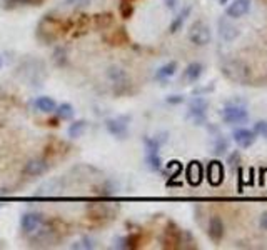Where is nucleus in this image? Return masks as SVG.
<instances>
[{
	"mask_svg": "<svg viewBox=\"0 0 267 250\" xmlns=\"http://www.w3.org/2000/svg\"><path fill=\"white\" fill-rule=\"evenodd\" d=\"M92 0H66L67 5L70 7H82V5H87V3H90Z\"/></svg>",
	"mask_w": 267,
	"mask_h": 250,
	"instance_id": "72a5a7b5",
	"label": "nucleus"
},
{
	"mask_svg": "<svg viewBox=\"0 0 267 250\" xmlns=\"http://www.w3.org/2000/svg\"><path fill=\"white\" fill-rule=\"evenodd\" d=\"M225 2H229V0H221V3H222V5H224Z\"/></svg>",
	"mask_w": 267,
	"mask_h": 250,
	"instance_id": "58836bf2",
	"label": "nucleus"
},
{
	"mask_svg": "<svg viewBox=\"0 0 267 250\" xmlns=\"http://www.w3.org/2000/svg\"><path fill=\"white\" fill-rule=\"evenodd\" d=\"M0 67H2V59H0Z\"/></svg>",
	"mask_w": 267,
	"mask_h": 250,
	"instance_id": "ea45409f",
	"label": "nucleus"
},
{
	"mask_svg": "<svg viewBox=\"0 0 267 250\" xmlns=\"http://www.w3.org/2000/svg\"><path fill=\"white\" fill-rule=\"evenodd\" d=\"M254 132H256V135H262L264 137L266 135V132H267V122L266 120H259V122L254 124Z\"/></svg>",
	"mask_w": 267,
	"mask_h": 250,
	"instance_id": "473e14b6",
	"label": "nucleus"
},
{
	"mask_svg": "<svg viewBox=\"0 0 267 250\" xmlns=\"http://www.w3.org/2000/svg\"><path fill=\"white\" fill-rule=\"evenodd\" d=\"M219 35L224 40H234L239 35V30L234 23H230L227 19H221L219 20Z\"/></svg>",
	"mask_w": 267,
	"mask_h": 250,
	"instance_id": "f3484780",
	"label": "nucleus"
},
{
	"mask_svg": "<svg viewBox=\"0 0 267 250\" xmlns=\"http://www.w3.org/2000/svg\"><path fill=\"white\" fill-rule=\"evenodd\" d=\"M92 20H94L95 27L105 29V27H109L112 22H114V17H112V14H99V15H94Z\"/></svg>",
	"mask_w": 267,
	"mask_h": 250,
	"instance_id": "cd10ccee",
	"label": "nucleus"
},
{
	"mask_svg": "<svg viewBox=\"0 0 267 250\" xmlns=\"http://www.w3.org/2000/svg\"><path fill=\"white\" fill-rule=\"evenodd\" d=\"M202 70H204L202 63H199V62H192V63H189L187 68H185L184 75H185V79H187L189 82H196V80H199V79H200Z\"/></svg>",
	"mask_w": 267,
	"mask_h": 250,
	"instance_id": "aec40b11",
	"label": "nucleus"
},
{
	"mask_svg": "<svg viewBox=\"0 0 267 250\" xmlns=\"http://www.w3.org/2000/svg\"><path fill=\"white\" fill-rule=\"evenodd\" d=\"M241 160H242V157H241V152L239 150H234L232 154L227 157V164H229L230 168L239 167V165H241Z\"/></svg>",
	"mask_w": 267,
	"mask_h": 250,
	"instance_id": "2f4dec72",
	"label": "nucleus"
},
{
	"mask_svg": "<svg viewBox=\"0 0 267 250\" xmlns=\"http://www.w3.org/2000/svg\"><path fill=\"white\" fill-rule=\"evenodd\" d=\"M227 150H229V140L225 139L224 135H217L216 140H214V150L212 152L217 157H221V155L227 154Z\"/></svg>",
	"mask_w": 267,
	"mask_h": 250,
	"instance_id": "5701e85b",
	"label": "nucleus"
},
{
	"mask_svg": "<svg viewBox=\"0 0 267 250\" xmlns=\"http://www.w3.org/2000/svg\"><path fill=\"white\" fill-rule=\"evenodd\" d=\"M182 170H184V167H182L179 160H171V162L165 165V173L169 175V179H177L182 173Z\"/></svg>",
	"mask_w": 267,
	"mask_h": 250,
	"instance_id": "a878e982",
	"label": "nucleus"
},
{
	"mask_svg": "<svg viewBox=\"0 0 267 250\" xmlns=\"http://www.w3.org/2000/svg\"><path fill=\"white\" fill-rule=\"evenodd\" d=\"M52 185H54V180H52V184H50V182L45 184V187H47V188H50ZM55 192H59L57 188H52V190H44V187H40V188H39V193H55Z\"/></svg>",
	"mask_w": 267,
	"mask_h": 250,
	"instance_id": "c9c22d12",
	"label": "nucleus"
},
{
	"mask_svg": "<svg viewBox=\"0 0 267 250\" xmlns=\"http://www.w3.org/2000/svg\"><path fill=\"white\" fill-rule=\"evenodd\" d=\"M34 105L39 112H44V114H52V112H55V108H57L55 100L52 99V97H45V95L35 99Z\"/></svg>",
	"mask_w": 267,
	"mask_h": 250,
	"instance_id": "a211bd4d",
	"label": "nucleus"
},
{
	"mask_svg": "<svg viewBox=\"0 0 267 250\" xmlns=\"http://www.w3.org/2000/svg\"><path fill=\"white\" fill-rule=\"evenodd\" d=\"M182 230L174 222H169L162 235V247L164 249H179L180 247Z\"/></svg>",
	"mask_w": 267,
	"mask_h": 250,
	"instance_id": "6e6552de",
	"label": "nucleus"
},
{
	"mask_svg": "<svg viewBox=\"0 0 267 250\" xmlns=\"http://www.w3.org/2000/svg\"><path fill=\"white\" fill-rule=\"evenodd\" d=\"M115 212H117V208L111 207V205H107V204H102V205L95 204V205H92L90 210H89L90 219H95V220H104V219L111 220L112 217L115 215Z\"/></svg>",
	"mask_w": 267,
	"mask_h": 250,
	"instance_id": "2eb2a0df",
	"label": "nucleus"
},
{
	"mask_svg": "<svg viewBox=\"0 0 267 250\" xmlns=\"http://www.w3.org/2000/svg\"><path fill=\"white\" fill-rule=\"evenodd\" d=\"M176 72H177V62H167L165 65L157 68L156 80H165V79L172 77V75H176Z\"/></svg>",
	"mask_w": 267,
	"mask_h": 250,
	"instance_id": "412c9836",
	"label": "nucleus"
},
{
	"mask_svg": "<svg viewBox=\"0 0 267 250\" xmlns=\"http://www.w3.org/2000/svg\"><path fill=\"white\" fill-rule=\"evenodd\" d=\"M5 9H17V7H23V5H40L42 0H5Z\"/></svg>",
	"mask_w": 267,
	"mask_h": 250,
	"instance_id": "bb28decb",
	"label": "nucleus"
},
{
	"mask_svg": "<svg viewBox=\"0 0 267 250\" xmlns=\"http://www.w3.org/2000/svg\"><path fill=\"white\" fill-rule=\"evenodd\" d=\"M221 115L225 124H232V125L245 124L249 120L247 108L241 105L239 102H229L227 105L221 110Z\"/></svg>",
	"mask_w": 267,
	"mask_h": 250,
	"instance_id": "7ed1b4c3",
	"label": "nucleus"
},
{
	"mask_svg": "<svg viewBox=\"0 0 267 250\" xmlns=\"http://www.w3.org/2000/svg\"><path fill=\"white\" fill-rule=\"evenodd\" d=\"M204 167H202V164L199 160H192V162H189L187 168H185V179H187L189 185H192V187H197V185L202 184V180H204Z\"/></svg>",
	"mask_w": 267,
	"mask_h": 250,
	"instance_id": "9b49d317",
	"label": "nucleus"
},
{
	"mask_svg": "<svg viewBox=\"0 0 267 250\" xmlns=\"http://www.w3.org/2000/svg\"><path fill=\"white\" fill-rule=\"evenodd\" d=\"M189 40L194 43V45L204 47L210 42V29L207 23H204L202 20H197L191 25L189 29Z\"/></svg>",
	"mask_w": 267,
	"mask_h": 250,
	"instance_id": "20e7f679",
	"label": "nucleus"
},
{
	"mask_svg": "<svg viewBox=\"0 0 267 250\" xmlns=\"http://www.w3.org/2000/svg\"><path fill=\"white\" fill-rule=\"evenodd\" d=\"M129 122H131V117L120 115V117H115V119H109L107 122H105V128H107V132L111 135L124 140L129 134Z\"/></svg>",
	"mask_w": 267,
	"mask_h": 250,
	"instance_id": "39448f33",
	"label": "nucleus"
},
{
	"mask_svg": "<svg viewBox=\"0 0 267 250\" xmlns=\"http://www.w3.org/2000/svg\"><path fill=\"white\" fill-rule=\"evenodd\" d=\"M207 107H209V102L204 97L192 99L191 104H189V119H192L196 125L205 124V112H207Z\"/></svg>",
	"mask_w": 267,
	"mask_h": 250,
	"instance_id": "423d86ee",
	"label": "nucleus"
},
{
	"mask_svg": "<svg viewBox=\"0 0 267 250\" xmlns=\"http://www.w3.org/2000/svg\"><path fill=\"white\" fill-rule=\"evenodd\" d=\"M54 60H55V63H57L59 67L66 65V62H67V50H66V48L59 47L57 50H55V54H54Z\"/></svg>",
	"mask_w": 267,
	"mask_h": 250,
	"instance_id": "7c9ffc66",
	"label": "nucleus"
},
{
	"mask_svg": "<svg viewBox=\"0 0 267 250\" xmlns=\"http://www.w3.org/2000/svg\"><path fill=\"white\" fill-rule=\"evenodd\" d=\"M107 77H109V80H111L112 83H114V87H115L117 94H124V92L127 90L129 83H131V80H129L127 72H125L124 68L117 67V65L109 67V70H107Z\"/></svg>",
	"mask_w": 267,
	"mask_h": 250,
	"instance_id": "0eeeda50",
	"label": "nucleus"
},
{
	"mask_svg": "<svg viewBox=\"0 0 267 250\" xmlns=\"http://www.w3.org/2000/svg\"><path fill=\"white\" fill-rule=\"evenodd\" d=\"M264 137H266V139H267V132H266V135H264Z\"/></svg>",
	"mask_w": 267,
	"mask_h": 250,
	"instance_id": "a19ab883",
	"label": "nucleus"
},
{
	"mask_svg": "<svg viewBox=\"0 0 267 250\" xmlns=\"http://www.w3.org/2000/svg\"><path fill=\"white\" fill-rule=\"evenodd\" d=\"M95 247V242L92 239H89V237H86V239L75 242L74 245H72V249H77V250H90Z\"/></svg>",
	"mask_w": 267,
	"mask_h": 250,
	"instance_id": "c756f323",
	"label": "nucleus"
},
{
	"mask_svg": "<svg viewBox=\"0 0 267 250\" xmlns=\"http://www.w3.org/2000/svg\"><path fill=\"white\" fill-rule=\"evenodd\" d=\"M232 139L241 148H249L250 145L256 142V132L249 130L245 127H239L232 132Z\"/></svg>",
	"mask_w": 267,
	"mask_h": 250,
	"instance_id": "f8f14e48",
	"label": "nucleus"
},
{
	"mask_svg": "<svg viewBox=\"0 0 267 250\" xmlns=\"http://www.w3.org/2000/svg\"><path fill=\"white\" fill-rule=\"evenodd\" d=\"M145 162H147V167L151 168L152 172L160 170V167H162V160H160L159 152H147V155H145Z\"/></svg>",
	"mask_w": 267,
	"mask_h": 250,
	"instance_id": "393cba45",
	"label": "nucleus"
},
{
	"mask_svg": "<svg viewBox=\"0 0 267 250\" xmlns=\"http://www.w3.org/2000/svg\"><path fill=\"white\" fill-rule=\"evenodd\" d=\"M207 233H209V237L212 242L222 240V237H224V233H225V227H224V222H222L219 215L210 217L209 225H207Z\"/></svg>",
	"mask_w": 267,
	"mask_h": 250,
	"instance_id": "ddd939ff",
	"label": "nucleus"
},
{
	"mask_svg": "<svg viewBox=\"0 0 267 250\" xmlns=\"http://www.w3.org/2000/svg\"><path fill=\"white\" fill-rule=\"evenodd\" d=\"M70 25H72L70 20H62L57 17H52V15H45L37 25V37L44 43L55 42L67 30H72Z\"/></svg>",
	"mask_w": 267,
	"mask_h": 250,
	"instance_id": "f257e3e1",
	"label": "nucleus"
},
{
	"mask_svg": "<svg viewBox=\"0 0 267 250\" xmlns=\"http://www.w3.org/2000/svg\"><path fill=\"white\" fill-rule=\"evenodd\" d=\"M191 7H184L179 14H177V17H174V20H172V23H171V27H169V32L171 34H177L180 29H182V25H184V22L187 20V17L191 15Z\"/></svg>",
	"mask_w": 267,
	"mask_h": 250,
	"instance_id": "6ab92c4d",
	"label": "nucleus"
},
{
	"mask_svg": "<svg viewBox=\"0 0 267 250\" xmlns=\"http://www.w3.org/2000/svg\"><path fill=\"white\" fill-rule=\"evenodd\" d=\"M259 224H261V229H262V230H267V212H266V213H262L261 222H259Z\"/></svg>",
	"mask_w": 267,
	"mask_h": 250,
	"instance_id": "e433bc0d",
	"label": "nucleus"
},
{
	"mask_svg": "<svg viewBox=\"0 0 267 250\" xmlns=\"http://www.w3.org/2000/svg\"><path fill=\"white\" fill-rule=\"evenodd\" d=\"M119 12H120V15H122L124 19L132 17V14H134V3L131 2V0H122V2H120V5H119Z\"/></svg>",
	"mask_w": 267,
	"mask_h": 250,
	"instance_id": "c85d7f7f",
	"label": "nucleus"
},
{
	"mask_svg": "<svg viewBox=\"0 0 267 250\" xmlns=\"http://www.w3.org/2000/svg\"><path fill=\"white\" fill-rule=\"evenodd\" d=\"M164 2L169 9H176V5H177V0H164Z\"/></svg>",
	"mask_w": 267,
	"mask_h": 250,
	"instance_id": "4c0bfd02",
	"label": "nucleus"
},
{
	"mask_svg": "<svg viewBox=\"0 0 267 250\" xmlns=\"http://www.w3.org/2000/svg\"><path fill=\"white\" fill-rule=\"evenodd\" d=\"M224 77H227L229 80L236 83H241V85H247L250 82V68L247 63H244L242 60H225L221 67Z\"/></svg>",
	"mask_w": 267,
	"mask_h": 250,
	"instance_id": "f03ea898",
	"label": "nucleus"
},
{
	"mask_svg": "<svg viewBox=\"0 0 267 250\" xmlns=\"http://www.w3.org/2000/svg\"><path fill=\"white\" fill-rule=\"evenodd\" d=\"M205 177H207L209 184L212 185V187H219V185L224 182V177H225L224 165H222L219 160H210L207 168H205Z\"/></svg>",
	"mask_w": 267,
	"mask_h": 250,
	"instance_id": "1a4fd4ad",
	"label": "nucleus"
},
{
	"mask_svg": "<svg viewBox=\"0 0 267 250\" xmlns=\"http://www.w3.org/2000/svg\"><path fill=\"white\" fill-rule=\"evenodd\" d=\"M87 130V122L86 120H75V122L70 124V127H68L67 134L70 139H79V137H82L86 134Z\"/></svg>",
	"mask_w": 267,
	"mask_h": 250,
	"instance_id": "4be33fe9",
	"label": "nucleus"
},
{
	"mask_svg": "<svg viewBox=\"0 0 267 250\" xmlns=\"http://www.w3.org/2000/svg\"><path fill=\"white\" fill-rule=\"evenodd\" d=\"M182 102H184V97H182V95L167 97V104H172V105H177V104H182Z\"/></svg>",
	"mask_w": 267,
	"mask_h": 250,
	"instance_id": "f704fd0d",
	"label": "nucleus"
},
{
	"mask_svg": "<svg viewBox=\"0 0 267 250\" xmlns=\"http://www.w3.org/2000/svg\"><path fill=\"white\" fill-rule=\"evenodd\" d=\"M131 2H134V0H131Z\"/></svg>",
	"mask_w": 267,
	"mask_h": 250,
	"instance_id": "79ce46f5",
	"label": "nucleus"
},
{
	"mask_svg": "<svg viewBox=\"0 0 267 250\" xmlns=\"http://www.w3.org/2000/svg\"><path fill=\"white\" fill-rule=\"evenodd\" d=\"M44 222H45V219H44V215L40 212H27L22 215L20 225H22V230L30 235V233H34L35 230H39Z\"/></svg>",
	"mask_w": 267,
	"mask_h": 250,
	"instance_id": "9d476101",
	"label": "nucleus"
},
{
	"mask_svg": "<svg viewBox=\"0 0 267 250\" xmlns=\"http://www.w3.org/2000/svg\"><path fill=\"white\" fill-rule=\"evenodd\" d=\"M250 10V0H234L227 7V17L230 19H241Z\"/></svg>",
	"mask_w": 267,
	"mask_h": 250,
	"instance_id": "dca6fc26",
	"label": "nucleus"
},
{
	"mask_svg": "<svg viewBox=\"0 0 267 250\" xmlns=\"http://www.w3.org/2000/svg\"><path fill=\"white\" fill-rule=\"evenodd\" d=\"M47 170H48V164L45 159H32L23 167V173L27 177H39L42 173H45Z\"/></svg>",
	"mask_w": 267,
	"mask_h": 250,
	"instance_id": "4468645a",
	"label": "nucleus"
},
{
	"mask_svg": "<svg viewBox=\"0 0 267 250\" xmlns=\"http://www.w3.org/2000/svg\"><path fill=\"white\" fill-rule=\"evenodd\" d=\"M55 114H57L59 120H70L72 117H74V107H72L70 104L64 102V104H60V105H57Z\"/></svg>",
	"mask_w": 267,
	"mask_h": 250,
	"instance_id": "b1692460",
	"label": "nucleus"
}]
</instances>
